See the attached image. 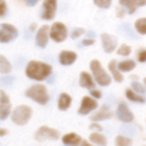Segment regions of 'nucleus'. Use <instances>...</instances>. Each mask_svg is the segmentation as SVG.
<instances>
[{
  "mask_svg": "<svg viewBox=\"0 0 146 146\" xmlns=\"http://www.w3.org/2000/svg\"><path fill=\"white\" fill-rule=\"evenodd\" d=\"M52 68L51 65L36 60L30 61L25 68V74L27 77L37 81L46 80L52 74Z\"/></svg>",
  "mask_w": 146,
  "mask_h": 146,
  "instance_id": "nucleus-1",
  "label": "nucleus"
},
{
  "mask_svg": "<svg viewBox=\"0 0 146 146\" xmlns=\"http://www.w3.org/2000/svg\"><path fill=\"white\" fill-rule=\"evenodd\" d=\"M25 96L40 105L46 104L50 98L46 87L41 84H34L29 86L25 91Z\"/></svg>",
  "mask_w": 146,
  "mask_h": 146,
  "instance_id": "nucleus-2",
  "label": "nucleus"
},
{
  "mask_svg": "<svg viewBox=\"0 0 146 146\" xmlns=\"http://www.w3.org/2000/svg\"><path fill=\"white\" fill-rule=\"evenodd\" d=\"M33 110L28 105H19L14 109L11 113V121L17 126L26 125L31 119Z\"/></svg>",
  "mask_w": 146,
  "mask_h": 146,
  "instance_id": "nucleus-3",
  "label": "nucleus"
},
{
  "mask_svg": "<svg viewBox=\"0 0 146 146\" xmlns=\"http://www.w3.org/2000/svg\"><path fill=\"white\" fill-rule=\"evenodd\" d=\"M92 74L101 86H108L111 84V77L102 68L101 62L98 60H92L89 64Z\"/></svg>",
  "mask_w": 146,
  "mask_h": 146,
  "instance_id": "nucleus-4",
  "label": "nucleus"
},
{
  "mask_svg": "<svg viewBox=\"0 0 146 146\" xmlns=\"http://www.w3.org/2000/svg\"><path fill=\"white\" fill-rule=\"evenodd\" d=\"M60 133L58 130L42 126L34 133V139L38 142H44L46 140H58L59 139Z\"/></svg>",
  "mask_w": 146,
  "mask_h": 146,
  "instance_id": "nucleus-5",
  "label": "nucleus"
},
{
  "mask_svg": "<svg viewBox=\"0 0 146 146\" xmlns=\"http://www.w3.org/2000/svg\"><path fill=\"white\" fill-rule=\"evenodd\" d=\"M18 36V30L16 27L9 23L0 24V43H9Z\"/></svg>",
  "mask_w": 146,
  "mask_h": 146,
  "instance_id": "nucleus-6",
  "label": "nucleus"
},
{
  "mask_svg": "<svg viewBox=\"0 0 146 146\" xmlns=\"http://www.w3.org/2000/svg\"><path fill=\"white\" fill-rule=\"evenodd\" d=\"M49 34L53 41L57 43H60L66 39L68 36V31L65 24L58 21V22H54L52 25Z\"/></svg>",
  "mask_w": 146,
  "mask_h": 146,
  "instance_id": "nucleus-7",
  "label": "nucleus"
},
{
  "mask_svg": "<svg viewBox=\"0 0 146 146\" xmlns=\"http://www.w3.org/2000/svg\"><path fill=\"white\" fill-rule=\"evenodd\" d=\"M11 103L9 95L3 90H0V120H5L10 114Z\"/></svg>",
  "mask_w": 146,
  "mask_h": 146,
  "instance_id": "nucleus-8",
  "label": "nucleus"
},
{
  "mask_svg": "<svg viewBox=\"0 0 146 146\" xmlns=\"http://www.w3.org/2000/svg\"><path fill=\"white\" fill-rule=\"evenodd\" d=\"M41 18L46 21H51L54 18L57 9V0H44L42 4Z\"/></svg>",
  "mask_w": 146,
  "mask_h": 146,
  "instance_id": "nucleus-9",
  "label": "nucleus"
},
{
  "mask_svg": "<svg viewBox=\"0 0 146 146\" xmlns=\"http://www.w3.org/2000/svg\"><path fill=\"white\" fill-rule=\"evenodd\" d=\"M97 107H98V104L96 99L91 98L90 97L85 96L82 99L81 105H80V108H79L77 113L82 115H86L89 114L91 111L96 110Z\"/></svg>",
  "mask_w": 146,
  "mask_h": 146,
  "instance_id": "nucleus-10",
  "label": "nucleus"
},
{
  "mask_svg": "<svg viewBox=\"0 0 146 146\" xmlns=\"http://www.w3.org/2000/svg\"><path fill=\"white\" fill-rule=\"evenodd\" d=\"M117 117L123 122H132L134 120V115L129 110L127 104L124 102L120 103L116 111Z\"/></svg>",
  "mask_w": 146,
  "mask_h": 146,
  "instance_id": "nucleus-11",
  "label": "nucleus"
},
{
  "mask_svg": "<svg viewBox=\"0 0 146 146\" xmlns=\"http://www.w3.org/2000/svg\"><path fill=\"white\" fill-rule=\"evenodd\" d=\"M101 38L102 48L106 53H112L114 50H115L118 45V39L116 38V37L108 33H102L101 35Z\"/></svg>",
  "mask_w": 146,
  "mask_h": 146,
  "instance_id": "nucleus-12",
  "label": "nucleus"
},
{
  "mask_svg": "<svg viewBox=\"0 0 146 146\" xmlns=\"http://www.w3.org/2000/svg\"><path fill=\"white\" fill-rule=\"evenodd\" d=\"M50 28L47 25L41 26L36 33L35 36V44L37 46L40 48H45L48 43V37H49Z\"/></svg>",
  "mask_w": 146,
  "mask_h": 146,
  "instance_id": "nucleus-13",
  "label": "nucleus"
},
{
  "mask_svg": "<svg viewBox=\"0 0 146 146\" xmlns=\"http://www.w3.org/2000/svg\"><path fill=\"white\" fill-rule=\"evenodd\" d=\"M120 4L126 9L129 15H133L138 8L146 6V0H119Z\"/></svg>",
  "mask_w": 146,
  "mask_h": 146,
  "instance_id": "nucleus-14",
  "label": "nucleus"
},
{
  "mask_svg": "<svg viewBox=\"0 0 146 146\" xmlns=\"http://www.w3.org/2000/svg\"><path fill=\"white\" fill-rule=\"evenodd\" d=\"M113 116V112L109 110L107 105H103L101 109L90 116V120L93 121H102L105 120H108Z\"/></svg>",
  "mask_w": 146,
  "mask_h": 146,
  "instance_id": "nucleus-15",
  "label": "nucleus"
},
{
  "mask_svg": "<svg viewBox=\"0 0 146 146\" xmlns=\"http://www.w3.org/2000/svg\"><path fill=\"white\" fill-rule=\"evenodd\" d=\"M77 58V53L74 51H70V50H63L60 52L59 60V62L64 65V66H69L73 64Z\"/></svg>",
  "mask_w": 146,
  "mask_h": 146,
  "instance_id": "nucleus-16",
  "label": "nucleus"
},
{
  "mask_svg": "<svg viewBox=\"0 0 146 146\" xmlns=\"http://www.w3.org/2000/svg\"><path fill=\"white\" fill-rule=\"evenodd\" d=\"M79 85L81 87H83V88H87V89H91V88H94L95 87V83L92 80V77L91 75L85 72V71H83L81 74H80V78H79Z\"/></svg>",
  "mask_w": 146,
  "mask_h": 146,
  "instance_id": "nucleus-17",
  "label": "nucleus"
},
{
  "mask_svg": "<svg viewBox=\"0 0 146 146\" xmlns=\"http://www.w3.org/2000/svg\"><path fill=\"white\" fill-rule=\"evenodd\" d=\"M108 69L111 72V74H113V78L114 79V80L118 83H121L124 80V76L122 75V74L120 72V69L117 68V62L116 60H111L108 62Z\"/></svg>",
  "mask_w": 146,
  "mask_h": 146,
  "instance_id": "nucleus-18",
  "label": "nucleus"
},
{
  "mask_svg": "<svg viewBox=\"0 0 146 146\" xmlns=\"http://www.w3.org/2000/svg\"><path fill=\"white\" fill-rule=\"evenodd\" d=\"M82 140H83L82 138L75 133L65 134L62 138V142L65 145H81Z\"/></svg>",
  "mask_w": 146,
  "mask_h": 146,
  "instance_id": "nucleus-19",
  "label": "nucleus"
},
{
  "mask_svg": "<svg viewBox=\"0 0 146 146\" xmlns=\"http://www.w3.org/2000/svg\"><path fill=\"white\" fill-rule=\"evenodd\" d=\"M71 101H72V99L70 95H68L67 93H61L59 98V101H58L59 110H62V111L67 110L71 104Z\"/></svg>",
  "mask_w": 146,
  "mask_h": 146,
  "instance_id": "nucleus-20",
  "label": "nucleus"
},
{
  "mask_svg": "<svg viewBox=\"0 0 146 146\" xmlns=\"http://www.w3.org/2000/svg\"><path fill=\"white\" fill-rule=\"evenodd\" d=\"M12 70V65L7 57L0 54V74H6Z\"/></svg>",
  "mask_w": 146,
  "mask_h": 146,
  "instance_id": "nucleus-21",
  "label": "nucleus"
},
{
  "mask_svg": "<svg viewBox=\"0 0 146 146\" xmlns=\"http://www.w3.org/2000/svg\"><path fill=\"white\" fill-rule=\"evenodd\" d=\"M89 140L95 144V145H107L108 144V141H107V139L106 137H104L102 134L99 133L98 132L97 133H93L89 135Z\"/></svg>",
  "mask_w": 146,
  "mask_h": 146,
  "instance_id": "nucleus-22",
  "label": "nucleus"
},
{
  "mask_svg": "<svg viewBox=\"0 0 146 146\" xmlns=\"http://www.w3.org/2000/svg\"><path fill=\"white\" fill-rule=\"evenodd\" d=\"M136 68V62L133 60H126L118 64V68L122 72H130Z\"/></svg>",
  "mask_w": 146,
  "mask_h": 146,
  "instance_id": "nucleus-23",
  "label": "nucleus"
},
{
  "mask_svg": "<svg viewBox=\"0 0 146 146\" xmlns=\"http://www.w3.org/2000/svg\"><path fill=\"white\" fill-rule=\"evenodd\" d=\"M126 98L133 101V102H136V103H141V104H144L145 103V98L137 93H135L134 92H133L132 90L130 89H127L126 92Z\"/></svg>",
  "mask_w": 146,
  "mask_h": 146,
  "instance_id": "nucleus-24",
  "label": "nucleus"
},
{
  "mask_svg": "<svg viewBox=\"0 0 146 146\" xmlns=\"http://www.w3.org/2000/svg\"><path fill=\"white\" fill-rule=\"evenodd\" d=\"M135 28L142 35L146 34V18H140L135 22Z\"/></svg>",
  "mask_w": 146,
  "mask_h": 146,
  "instance_id": "nucleus-25",
  "label": "nucleus"
},
{
  "mask_svg": "<svg viewBox=\"0 0 146 146\" xmlns=\"http://www.w3.org/2000/svg\"><path fill=\"white\" fill-rule=\"evenodd\" d=\"M115 145L118 146H129L133 145V141L129 138L120 135L115 138Z\"/></svg>",
  "mask_w": 146,
  "mask_h": 146,
  "instance_id": "nucleus-26",
  "label": "nucleus"
},
{
  "mask_svg": "<svg viewBox=\"0 0 146 146\" xmlns=\"http://www.w3.org/2000/svg\"><path fill=\"white\" fill-rule=\"evenodd\" d=\"M132 53V47L126 44H122L117 50V54L122 56H127Z\"/></svg>",
  "mask_w": 146,
  "mask_h": 146,
  "instance_id": "nucleus-27",
  "label": "nucleus"
},
{
  "mask_svg": "<svg viewBox=\"0 0 146 146\" xmlns=\"http://www.w3.org/2000/svg\"><path fill=\"white\" fill-rule=\"evenodd\" d=\"M93 2L101 9H108L112 4V0H93Z\"/></svg>",
  "mask_w": 146,
  "mask_h": 146,
  "instance_id": "nucleus-28",
  "label": "nucleus"
},
{
  "mask_svg": "<svg viewBox=\"0 0 146 146\" xmlns=\"http://www.w3.org/2000/svg\"><path fill=\"white\" fill-rule=\"evenodd\" d=\"M84 32H85L84 28H82V27L75 28V29L72 31L71 34V38L72 39H76V38H79L80 36H82V35L84 33Z\"/></svg>",
  "mask_w": 146,
  "mask_h": 146,
  "instance_id": "nucleus-29",
  "label": "nucleus"
},
{
  "mask_svg": "<svg viewBox=\"0 0 146 146\" xmlns=\"http://www.w3.org/2000/svg\"><path fill=\"white\" fill-rule=\"evenodd\" d=\"M132 86H133V90H134L135 92H137L138 93L143 94V93L145 92V87L143 86V85H141V84H140L139 82H138V81H133V82L132 83Z\"/></svg>",
  "mask_w": 146,
  "mask_h": 146,
  "instance_id": "nucleus-30",
  "label": "nucleus"
},
{
  "mask_svg": "<svg viewBox=\"0 0 146 146\" xmlns=\"http://www.w3.org/2000/svg\"><path fill=\"white\" fill-rule=\"evenodd\" d=\"M7 11V3L5 0H0V17H3Z\"/></svg>",
  "mask_w": 146,
  "mask_h": 146,
  "instance_id": "nucleus-31",
  "label": "nucleus"
},
{
  "mask_svg": "<svg viewBox=\"0 0 146 146\" xmlns=\"http://www.w3.org/2000/svg\"><path fill=\"white\" fill-rule=\"evenodd\" d=\"M89 129H91V130H96V131H97V132H102V131L103 130L102 127L100 124H98L97 121L95 122V123L90 124V125H89Z\"/></svg>",
  "mask_w": 146,
  "mask_h": 146,
  "instance_id": "nucleus-32",
  "label": "nucleus"
},
{
  "mask_svg": "<svg viewBox=\"0 0 146 146\" xmlns=\"http://www.w3.org/2000/svg\"><path fill=\"white\" fill-rule=\"evenodd\" d=\"M138 60L140 62H146V50H144L139 52V54L138 55Z\"/></svg>",
  "mask_w": 146,
  "mask_h": 146,
  "instance_id": "nucleus-33",
  "label": "nucleus"
},
{
  "mask_svg": "<svg viewBox=\"0 0 146 146\" xmlns=\"http://www.w3.org/2000/svg\"><path fill=\"white\" fill-rule=\"evenodd\" d=\"M90 95L94 98H97V99H100L102 98V92L98 90H91L89 92Z\"/></svg>",
  "mask_w": 146,
  "mask_h": 146,
  "instance_id": "nucleus-34",
  "label": "nucleus"
},
{
  "mask_svg": "<svg viewBox=\"0 0 146 146\" xmlns=\"http://www.w3.org/2000/svg\"><path fill=\"white\" fill-rule=\"evenodd\" d=\"M95 44V40L92 38H85L82 41V44L84 46H90Z\"/></svg>",
  "mask_w": 146,
  "mask_h": 146,
  "instance_id": "nucleus-35",
  "label": "nucleus"
},
{
  "mask_svg": "<svg viewBox=\"0 0 146 146\" xmlns=\"http://www.w3.org/2000/svg\"><path fill=\"white\" fill-rule=\"evenodd\" d=\"M116 14H117V17L119 18H122L125 15V10L124 9L121 8H116Z\"/></svg>",
  "mask_w": 146,
  "mask_h": 146,
  "instance_id": "nucleus-36",
  "label": "nucleus"
},
{
  "mask_svg": "<svg viewBox=\"0 0 146 146\" xmlns=\"http://www.w3.org/2000/svg\"><path fill=\"white\" fill-rule=\"evenodd\" d=\"M9 133V130L4 127H0V137H4Z\"/></svg>",
  "mask_w": 146,
  "mask_h": 146,
  "instance_id": "nucleus-37",
  "label": "nucleus"
},
{
  "mask_svg": "<svg viewBox=\"0 0 146 146\" xmlns=\"http://www.w3.org/2000/svg\"><path fill=\"white\" fill-rule=\"evenodd\" d=\"M39 0H25V3L28 6H34Z\"/></svg>",
  "mask_w": 146,
  "mask_h": 146,
  "instance_id": "nucleus-38",
  "label": "nucleus"
},
{
  "mask_svg": "<svg viewBox=\"0 0 146 146\" xmlns=\"http://www.w3.org/2000/svg\"><path fill=\"white\" fill-rule=\"evenodd\" d=\"M36 27H37V24L35 22H32L30 25H29V30L34 32V30H36Z\"/></svg>",
  "mask_w": 146,
  "mask_h": 146,
  "instance_id": "nucleus-39",
  "label": "nucleus"
},
{
  "mask_svg": "<svg viewBox=\"0 0 146 146\" xmlns=\"http://www.w3.org/2000/svg\"><path fill=\"white\" fill-rule=\"evenodd\" d=\"M144 82H145V86H146V78H145V80H144Z\"/></svg>",
  "mask_w": 146,
  "mask_h": 146,
  "instance_id": "nucleus-40",
  "label": "nucleus"
}]
</instances>
